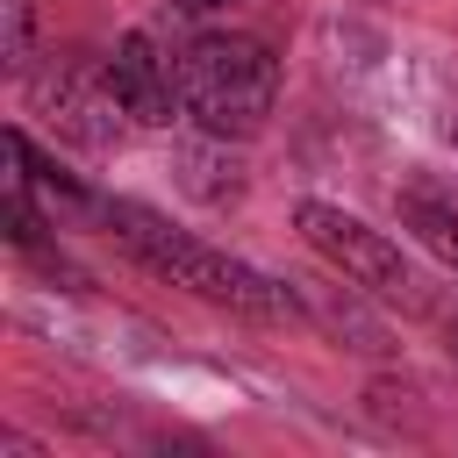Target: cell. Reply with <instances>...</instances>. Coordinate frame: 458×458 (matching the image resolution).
I'll return each instance as SVG.
<instances>
[{"label":"cell","instance_id":"9c48e42d","mask_svg":"<svg viewBox=\"0 0 458 458\" xmlns=\"http://www.w3.org/2000/svg\"><path fill=\"white\" fill-rule=\"evenodd\" d=\"M0 29H7V72H29V57H36V21H29V0H0Z\"/></svg>","mask_w":458,"mask_h":458},{"label":"cell","instance_id":"ba28073f","mask_svg":"<svg viewBox=\"0 0 458 458\" xmlns=\"http://www.w3.org/2000/svg\"><path fill=\"white\" fill-rule=\"evenodd\" d=\"M0 222H7V243H14V250H36V243H43V215H36V186H29L21 172L7 179V208H0Z\"/></svg>","mask_w":458,"mask_h":458},{"label":"cell","instance_id":"3957f363","mask_svg":"<svg viewBox=\"0 0 458 458\" xmlns=\"http://www.w3.org/2000/svg\"><path fill=\"white\" fill-rule=\"evenodd\" d=\"M293 229L308 236V250H322L351 286L379 293V301H401V308H422V279L415 265L401 258V243H386L379 229H365L358 215H344L336 200H301L293 208Z\"/></svg>","mask_w":458,"mask_h":458},{"label":"cell","instance_id":"52a82bcc","mask_svg":"<svg viewBox=\"0 0 458 458\" xmlns=\"http://www.w3.org/2000/svg\"><path fill=\"white\" fill-rule=\"evenodd\" d=\"M401 222H408L444 265H458V208H451V200H437L429 186H408V193H401Z\"/></svg>","mask_w":458,"mask_h":458},{"label":"cell","instance_id":"6da1fadb","mask_svg":"<svg viewBox=\"0 0 458 458\" xmlns=\"http://www.w3.org/2000/svg\"><path fill=\"white\" fill-rule=\"evenodd\" d=\"M100 222H107V229L122 236V250H136L150 272H165L172 286H186V293H200V301H215V308H229V315H250V322H301V315H308V301L293 293V279H272V272H258V265H243V258H229V250L172 229V222H165L157 208H143V200H100Z\"/></svg>","mask_w":458,"mask_h":458},{"label":"cell","instance_id":"277c9868","mask_svg":"<svg viewBox=\"0 0 458 458\" xmlns=\"http://www.w3.org/2000/svg\"><path fill=\"white\" fill-rule=\"evenodd\" d=\"M29 93H36V107L50 114V129L57 136H72V143H86V150H107L114 143V86H107V64H86V57H57L50 72H36L29 79Z\"/></svg>","mask_w":458,"mask_h":458},{"label":"cell","instance_id":"5b68a950","mask_svg":"<svg viewBox=\"0 0 458 458\" xmlns=\"http://www.w3.org/2000/svg\"><path fill=\"white\" fill-rule=\"evenodd\" d=\"M107 86H114L122 114L143 122V129H165V122L186 114V100H179V64H172L143 29H129V36L107 50Z\"/></svg>","mask_w":458,"mask_h":458},{"label":"cell","instance_id":"30bf717a","mask_svg":"<svg viewBox=\"0 0 458 458\" xmlns=\"http://www.w3.org/2000/svg\"><path fill=\"white\" fill-rule=\"evenodd\" d=\"M229 0H172V14H186V21H200V14H222Z\"/></svg>","mask_w":458,"mask_h":458},{"label":"cell","instance_id":"8992f818","mask_svg":"<svg viewBox=\"0 0 458 458\" xmlns=\"http://www.w3.org/2000/svg\"><path fill=\"white\" fill-rule=\"evenodd\" d=\"M7 157H14V172H21V179H29L36 193H50V200H57L64 215H86V208H100V200H93V193H86V186H79L72 172H57L50 157H36V143H29L21 129H7Z\"/></svg>","mask_w":458,"mask_h":458},{"label":"cell","instance_id":"7a4b0ae2","mask_svg":"<svg viewBox=\"0 0 458 458\" xmlns=\"http://www.w3.org/2000/svg\"><path fill=\"white\" fill-rule=\"evenodd\" d=\"M172 64H179V100L208 136L265 129L279 100V57L258 36H193L186 50H172Z\"/></svg>","mask_w":458,"mask_h":458}]
</instances>
